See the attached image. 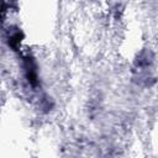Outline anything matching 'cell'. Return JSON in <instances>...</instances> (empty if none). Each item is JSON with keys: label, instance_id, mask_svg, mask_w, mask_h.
Masks as SVG:
<instances>
[{"label": "cell", "instance_id": "obj_1", "mask_svg": "<svg viewBox=\"0 0 158 158\" xmlns=\"http://www.w3.org/2000/svg\"><path fill=\"white\" fill-rule=\"evenodd\" d=\"M23 70H25V75H26L27 81L30 83V85L36 88L40 83V79H38L37 63L32 57L27 56L23 58Z\"/></svg>", "mask_w": 158, "mask_h": 158}, {"label": "cell", "instance_id": "obj_2", "mask_svg": "<svg viewBox=\"0 0 158 158\" xmlns=\"http://www.w3.org/2000/svg\"><path fill=\"white\" fill-rule=\"evenodd\" d=\"M22 38H23V35H22V32H21L20 30L11 31V32H10V35H9V37H7V40H9V46H10V47H12V48L16 51V49H17V47L20 46V43H21Z\"/></svg>", "mask_w": 158, "mask_h": 158}]
</instances>
